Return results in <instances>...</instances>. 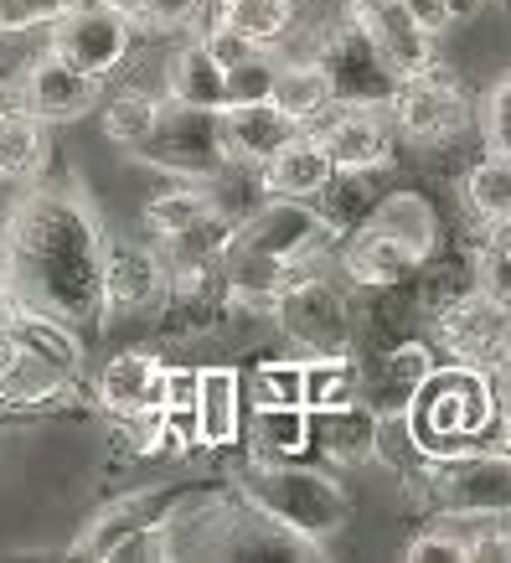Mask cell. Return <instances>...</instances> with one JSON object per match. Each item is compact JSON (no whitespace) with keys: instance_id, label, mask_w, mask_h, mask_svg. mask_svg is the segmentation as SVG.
I'll list each match as a JSON object with an SVG mask.
<instances>
[{"instance_id":"1","label":"cell","mask_w":511,"mask_h":563,"mask_svg":"<svg viewBox=\"0 0 511 563\" xmlns=\"http://www.w3.org/2000/svg\"><path fill=\"white\" fill-rule=\"evenodd\" d=\"M0 285L26 310L57 321H93L109 306L103 290V233L78 197L36 191L11 212L0 249Z\"/></svg>"},{"instance_id":"2","label":"cell","mask_w":511,"mask_h":563,"mask_svg":"<svg viewBox=\"0 0 511 563\" xmlns=\"http://www.w3.org/2000/svg\"><path fill=\"white\" fill-rule=\"evenodd\" d=\"M409 434L424 461H449L460 450H476V440L496 419V393L486 367L455 362V367H434V373L409 393Z\"/></svg>"},{"instance_id":"3","label":"cell","mask_w":511,"mask_h":563,"mask_svg":"<svg viewBox=\"0 0 511 563\" xmlns=\"http://www.w3.org/2000/svg\"><path fill=\"white\" fill-rule=\"evenodd\" d=\"M243 492H248L258 517L279 522L306 543H325L352 517V501L336 481L321 471H300V465H258V471H248Z\"/></svg>"},{"instance_id":"4","label":"cell","mask_w":511,"mask_h":563,"mask_svg":"<svg viewBox=\"0 0 511 563\" xmlns=\"http://www.w3.org/2000/svg\"><path fill=\"white\" fill-rule=\"evenodd\" d=\"M429 496L449 517H511V461L507 455H476L460 450L449 461H434Z\"/></svg>"},{"instance_id":"5","label":"cell","mask_w":511,"mask_h":563,"mask_svg":"<svg viewBox=\"0 0 511 563\" xmlns=\"http://www.w3.org/2000/svg\"><path fill=\"white\" fill-rule=\"evenodd\" d=\"M52 52L103 84L130 57V16L109 11L99 0H73L68 11L52 21Z\"/></svg>"},{"instance_id":"6","label":"cell","mask_w":511,"mask_h":563,"mask_svg":"<svg viewBox=\"0 0 511 563\" xmlns=\"http://www.w3.org/2000/svg\"><path fill=\"white\" fill-rule=\"evenodd\" d=\"M145 161L166 166L176 176H212L222 172V140L212 109H187V103H160V120L145 135Z\"/></svg>"},{"instance_id":"7","label":"cell","mask_w":511,"mask_h":563,"mask_svg":"<svg viewBox=\"0 0 511 563\" xmlns=\"http://www.w3.org/2000/svg\"><path fill=\"white\" fill-rule=\"evenodd\" d=\"M274 316L285 325V336L310 352H346L352 342V321H346V300H341L325 279H300L285 274V285L274 295Z\"/></svg>"},{"instance_id":"8","label":"cell","mask_w":511,"mask_h":563,"mask_svg":"<svg viewBox=\"0 0 511 563\" xmlns=\"http://www.w3.org/2000/svg\"><path fill=\"white\" fill-rule=\"evenodd\" d=\"M233 243H243V249L274 258V264H285V274H290V269H300L306 258H315L325 243H331V222L315 218L310 202L274 197L264 212H254V218L233 233Z\"/></svg>"},{"instance_id":"9","label":"cell","mask_w":511,"mask_h":563,"mask_svg":"<svg viewBox=\"0 0 511 563\" xmlns=\"http://www.w3.org/2000/svg\"><path fill=\"white\" fill-rule=\"evenodd\" d=\"M315 63H321L331 88H336V103H367V109H377V103H392V93L403 84V78L382 63V52L362 36L357 21H352L346 32L325 36V47Z\"/></svg>"},{"instance_id":"10","label":"cell","mask_w":511,"mask_h":563,"mask_svg":"<svg viewBox=\"0 0 511 563\" xmlns=\"http://www.w3.org/2000/svg\"><path fill=\"white\" fill-rule=\"evenodd\" d=\"M440 336L444 346L455 352V362H470V367H501L511 346V306L491 300L486 290L460 295L455 306L440 316Z\"/></svg>"},{"instance_id":"11","label":"cell","mask_w":511,"mask_h":563,"mask_svg":"<svg viewBox=\"0 0 511 563\" xmlns=\"http://www.w3.org/2000/svg\"><path fill=\"white\" fill-rule=\"evenodd\" d=\"M93 103H99V78H88L84 68H73L68 57H57L52 47L21 73V109L36 114L42 124L84 120Z\"/></svg>"},{"instance_id":"12","label":"cell","mask_w":511,"mask_h":563,"mask_svg":"<svg viewBox=\"0 0 511 563\" xmlns=\"http://www.w3.org/2000/svg\"><path fill=\"white\" fill-rule=\"evenodd\" d=\"M392 120H398V130L409 140H444V135H455L465 124V93L444 73L424 68V73H413V78H403L398 84V93H392Z\"/></svg>"},{"instance_id":"13","label":"cell","mask_w":511,"mask_h":563,"mask_svg":"<svg viewBox=\"0 0 511 563\" xmlns=\"http://www.w3.org/2000/svg\"><path fill=\"white\" fill-rule=\"evenodd\" d=\"M300 124L285 120L269 99H248V103H227L218 114V140H222V161L233 166H264Z\"/></svg>"},{"instance_id":"14","label":"cell","mask_w":511,"mask_h":563,"mask_svg":"<svg viewBox=\"0 0 511 563\" xmlns=\"http://www.w3.org/2000/svg\"><path fill=\"white\" fill-rule=\"evenodd\" d=\"M258 172H264L269 197H295V202H310V197L331 191V181H336V166H331L321 135H310V130H295Z\"/></svg>"},{"instance_id":"15","label":"cell","mask_w":511,"mask_h":563,"mask_svg":"<svg viewBox=\"0 0 511 563\" xmlns=\"http://www.w3.org/2000/svg\"><path fill=\"white\" fill-rule=\"evenodd\" d=\"M321 145L331 155V166L346 176L377 172L388 161V130H382V120H377L367 103H352V109L331 114L321 130Z\"/></svg>"},{"instance_id":"16","label":"cell","mask_w":511,"mask_h":563,"mask_svg":"<svg viewBox=\"0 0 511 563\" xmlns=\"http://www.w3.org/2000/svg\"><path fill=\"white\" fill-rule=\"evenodd\" d=\"M5 336H11L16 352H32L36 362L57 367L63 377H73L78 367H84V342H78V331H73L68 321H57V316L11 306V325H5Z\"/></svg>"},{"instance_id":"17","label":"cell","mask_w":511,"mask_h":563,"mask_svg":"<svg viewBox=\"0 0 511 563\" xmlns=\"http://www.w3.org/2000/svg\"><path fill=\"white\" fill-rule=\"evenodd\" d=\"M243 434V377L233 367H202L197 388V444H238Z\"/></svg>"},{"instance_id":"18","label":"cell","mask_w":511,"mask_h":563,"mask_svg":"<svg viewBox=\"0 0 511 563\" xmlns=\"http://www.w3.org/2000/svg\"><path fill=\"white\" fill-rule=\"evenodd\" d=\"M166 285V269L160 258L145 254L140 243H109L103 239V290H109V306H151Z\"/></svg>"},{"instance_id":"19","label":"cell","mask_w":511,"mask_h":563,"mask_svg":"<svg viewBox=\"0 0 511 563\" xmlns=\"http://www.w3.org/2000/svg\"><path fill=\"white\" fill-rule=\"evenodd\" d=\"M269 103L285 114V120L310 130L315 120H325V114L336 109V88H331L321 63H279V68H274Z\"/></svg>"},{"instance_id":"20","label":"cell","mask_w":511,"mask_h":563,"mask_svg":"<svg viewBox=\"0 0 511 563\" xmlns=\"http://www.w3.org/2000/svg\"><path fill=\"white\" fill-rule=\"evenodd\" d=\"M166 93L170 103H187V109H212L222 114L233 103V88H227V73L207 57L202 42H187V47L170 57L166 68Z\"/></svg>"},{"instance_id":"21","label":"cell","mask_w":511,"mask_h":563,"mask_svg":"<svg viewBox=\"0 0 511 563\" xmlns=\"http://www.w3.org/2000/svg\"><path fill=\"white\" fill-rule=\"evenodd\" d=\"M99 404L114 413L160 409V362L155 352H120L99 373Z\"/></svg>"},{"instance_id":"22","label":"cell","mask_w":511,"mask_h":563,"mask_svg":"<svg viewBox=\"0 0 511 563\" xmlns=\"http://www.w3.org/2000/svg\"><path fill=\"white\" fill-rule=\"evenodd\" d=\"M310 444H321L331 461L357 465L377 455V413L362 404H341V409L310 413Z\"/></svg>"},{"instance_id":"23","label":"cell","mask_w":511,"mask_h":563,"mask_svg":"<svg viewBox=\"0 0 511 563\" xmlns=\"http://www.w3.org/2000/svg\"><path fill=\"white\" fill-rule=\"evenodd\" d=\"M424 258L403 249L398 239L388 233H377V228H362L357 243L346 249V274H352V285H367V290H382V285H398V279H409Z\"/></svg>"},{"instance_id":"24","label":"cell","mask_w":511,"mask_h":563,"mask_svg":"<svg viewBox=\"0 0 511 563\" xmlns=\"http://www.w3.org/2000/svg\"><path fill=\"white\" fill-rule=\"evenodd\" d=\"M367 228L398 239L403 249H413L419 258L434 254V239H440V222H434V207L419 197V191H392L388 202H377V212L367 218Z\"/></svg>"},{"instance_id":"25","label":"cell","mask_w":511,"mask_h":563,"mask_svg":"<svg viewBox=\"0 0 511 563\" xmlns=\"http://www.w3.org/2000/svg\"><path fill=\"white\" fill-rule=\"evenodd\" d=\"M63 388H68V377L57 373V367H47V362H36L32 352H16V346H11V357L0 362V404H5V409L52 404Z\"/></svg>"},{"instance_id":"26","label":"cell","mask_w":511,"mask_h":563,"mask_svg":"<svg viewBox=\"0 0 511 563\" xmlns=\"http://www.w3.org/2000/svg\"><path fill=\"white\" fill-rule=\"evenodd\" d=\"M357 404V362L352 352H310L306 357V409H341Z\"/></svg>"},{"instance_id":"27","label":"cell","mask_w":511,"mask_h":563,"mask_svg":"<svg viewBox=\"0 0 511 563\" xmlns=\"http://www.w3.org/2000/svg\"><path fill=\"white\" fill-rule=\"evenodd\" d=\"M47 166V135H42V120L16 109L0 120V176H16V181H32L36 172Z\"/></svg>"},{"instance_id":"28","label":"cell","mask_w":511,"mask_h":563,"mask_svg":"<svg viewBox=\"0 0 511 563\" xmlns=\"http://www.w3.org/2000/svg\"><path fill=\"white\" fill-rule=\"evenodd\" d=\"M258 455H306L310 450V409L306 404H264L254 413Z\"/></svg>"},{"instance_id":"29","label":"cell","mask_w":511,"mask_h":563,"mask_svg":"<svg viewBox=\"0 0 511 563\" xmlns=\"http://www.w3.org/2000/svg\"><path fill=\"white\" fill-rule=\"evenodd\" d=\"M465 202H470V212H476L480 222H491V228L511 222V155L491 151L476 172L465 176Z\"/></svg>"},{"instance_id":"30","label":"cell","mask_w":511,"mask_h":563,"mask_svg":"<svg viewBox=\"0 0 511 563\" xmlns=\"http://www.w3.org/2000/svg\"><path fill=\"white\" fill-rule=\"evenodd\" d=\"M212 197H207V187H170L160 191V197H151L145 202V228H151L155 239H181L187 228H197V222L212 212Z\"/></svg>"},{"instance_id":"31","label":"cell","mask_w":511,"mask_h":563,"mask_svg":"<svg viewBox=\"0 0 511 563\" xmlns=\"http://www.w3.org/2000/svg\"><path fill=\"white\" fill-rule=\"evenodd\" d=\"M155 120H160V99H151V93H140V88H124V93H114V99L103 103V135L114 140V145H145V135L155 130Z\"/></svg>"},{"instance_id":"32","label":"cell","mask_w":511,"mask_h":563,"mask_svg":"<svg viewBox=\"0 0 511 563\" xmlns=\"http://www.w3.org/2000/svg\"><path fill=\"white\" fill-rule=\"evenodd\" d=\"M222 21L238 26L243 36H254L258 47H274L279 36L290 32L295 0H222Z\"/></svg>"},{"instance_id":"33","label":"cell","mask_w":511,"mask_h":563,"mask_svg":"<svg viewBox=\"0 0 511 563\" xmlns=\"http://www.w3.org/2000/svg\"><path fill=\"white\" fill-rule=\"evenodd\" d=\"M248 388H254V404H306V357L295 362H258L254 377H248Z\"/></svg>"},{"instance_id":"34","label":"cell","mask_w":511,"mask_h":563,"mask_svg":"<svg viewBox=\"0 0 511 563\" xmlns=\"http://www.w3.org/2000/svg\"><path fill=\"white\" fill-rule=\"evenodd\" d=\"M480 290L501 300V306H511V222H501L491 249L480 254Z\"/></svg>"},{"instance_id":"35","label":"cell","mask_w":511,"mask_h":563,"mask_svg":"<svg viewBox=\"0 0 511 563\" xmlns=\"http://www.w3.org/2000/svg\"><path fill=\"white\" fill-rule=\"evenodd\" d=\"M202 47H207V57H212L222 73L238 68V63H248V57H258V52H269V47H258L254 36H243L238 26H227V21H218V26L202 36Z\"/></svg>"},{"instance_id":"36","label":"cell","mask_w":511,"mask_h":563,"mask_svg":"<svg viewBox=\"0 0 511 563\" xmlns=\"http://www.w3.org/2000/svg\"><path fill=\"white\" fill-rule=\"evenodd\" d=\"M274 68H279V57L269 52H258L238 68H227V88H233V103H248V99H269L274 88Z\"/></svg>"},{"instance_id":"37","label":"cell","mask_w":511,"mask_h":563,"mask_svg":"<svg viewBox=\"0 0 511 563\" xmlns=\"http://www.w3.org/2000/svg\"><path fill=\"white\" fill-rule=\"evenodd\" d=\"M73 0H0V32H32L42 21H57Z\"/></svg>"},{"instance_id":"38","label":"cell","mask_w":511,"mask_h":563,"mask_svg":"<svg viewBox=\"0 0 511 563\" xmlns=\"http://www.w3.org/2000/svg\"><path fill=\"white\" fill-rule=\"evenodd\" d=\"M403 559H413V563H429V559H455V563H465V559H470V543H465V532L434 528V532H424V538H413Z\"/></svg>"},{"instance_id":"39","label":"cell","mask_w":511,"mask_h":563,"mask_svg":"<svg viewBox=\"0 0 511 563\" xmlns=\"http://www.w3.org/2000/svg\"><path fill=\"white\" fill-rule=\"evenodd\" d=\"M486 145L496 155H511V78L496 84L486 99Z\"/></svg>"},{"instance_id":"40","label":"cell","mask_w":511,"mask_h":563,"mask_svg":"<svg viewBox=\"0 0 511 563\" xmlns=\"http://www.w3.org/2000/svg\"><path fill=\"white\" fill-rule=\"evenodd\" d=\"M202 373L191 367H160V409H197Z\"/></svg>"},{"instance_id":"41","label":"cell","mask_w":511,"mask_h":563,"mask_svg":"<svg viewBox=\"0 0 511 563\" xmlns=\"http://www.w3.org/2000/svg\"><path fill=\"white\" fill-rule=\"evenodd\" d=\"M388 373H392V383H403V388L413 393L429 373H434V357H429V346H398L388 362Z\"/></svg>"},{"instance_id":"42","label":"cell","mask_w":511,"mask_h":563,"mask_svg":"<svg viewBox=\"0 0 511 563\" xmlns=\"http://www.w3.org/2000/svg\"><path fill=\"white\" fill-rule=\"evenodd\" d=\"M197 11H202V0H140V16L151 26H187L197 21Z\"/></svg>"},{"instance_id":"43","label":"cell","mask_w":511,"mask_h":563,"mask_svg":"<svg viewBox=\"0 0 511 563\" xmlns=\"http://www.w3.org/2000/svg\"><path fill=\"white\" fill-rule=\"evenodd\" d=\"M409 16L424 26V32H444L449 26V0H403Z\"/></svg>"},{"instance_id":"44","label":"cell","mask_w":511,"mask_h":563,"mask_svg":"<svg viewBox=\"0 0 511 563\" xmlns=\"http://www.w3.org/2000/svg\"><path fill=\"white\" fill-rule=\"evenodd\" d=\"M16 109H21V84H5V78H0V120L16 114Z\"/></svg>"},{"instance_id":"45","label":"cell","mask_w":511,"mask_h":563,"mask_svg":"<svg viewBox=\"0 0 511 563\" xmlns=\"http://www.w3.org/2000/svg\"><path fill=\"white\" fill-rule=\"evenodd\" d=\"M486 0H449V21H470Z\"/></svg>"},{"instance_id":"46","label":"cell","mask_w":511,"mask_h":563,"mask_svg":"<svg viewBox=\"0 0 511 563\" xmlns=\"http://www.w3.org/2000/svg\"><path fill=\"white\" fill-rule=\"evenodd\" d=\"M99 5H109V11H120V16H130V21L140 16V0H99Z\"/></svg>"},{"instance_id":"47","label":"cell","mask_w":511,"mask_h":563,"mask_svg":"<svg viewBox=\"0 0 511 563\" xmlns=\"http://www.w3.org/2000/svg\"><path fill=\"white\" fill-rule=\"evenodd\" d=\"M11 306H16V300H11L5 285H0V336H5V325H11Z\"/></svg>"},{"instance_id":"48","label":"cell","mask_w":511,"mask_h":563,"mask_svg":"<svg viewBox=\"0 0 511 563\" xmlns=\"http://www.w3.org/2000/svg\"><path fill=\"white\" fill-rule=\"evenodd\" d=\"M501 440H507V450H511V404H507V413H501Z\"/></svg>"},{"instance_id":"49","label":"cell","mask_w":511,"mask_h":563,"mask_svg":"<svg viewBox=\"0 0 511 563\" xmlns=\"http://www.w3.org/2000/svg\"><path fill=\"white\" fill-rule=\"evenodd\" d=\"M501 367H511V346H507V362H501Z\"/></svg>"},{"instance_id":"50","label":"cell","mask_w":511,"mask_h":563,"mask_svg":"<svg viewBox=\"0 0 511 563\" xmlns=\"http://www.w3.org/2000/svg\"><path fill=\"white\" fill-rule=\"evenodd\" d=\"M507 404H511V393H507Z\"/></svg>"}]
</instances>
